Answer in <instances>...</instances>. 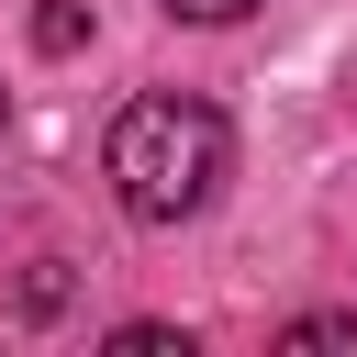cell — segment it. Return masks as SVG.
Here are the masks:
<instances>
[{
  "label": "cell",
  "mask_w": 357,
  "mask_h": 357,
  "mask_svg": "<svg viewBox=\"0 0 357 357\" xmlns=\"http://www.w3.org/2000/svg\"><path fill=\"white\" fill-rule=\"evenodd\" d=\"M279 346H357V324H346V312H301Z\"/></svg>",
  "instance_id": "3957f363"
},
{
  "label": "cell",
  "mask_w": 357,
  "mask_h": 357,
  "mask_svg": "<svg viewBox=\"0 0 357 357\" xmlns=\"http://www.w3.org/2000/svg\"><path fill=\"white\" fill-rule=\"evenodd\" d=\"M78 33H89V0H45L33 45H45V56H78Z\"/></svg>",
  "instance_id": "7a4b0ae2"
},
{
  "label": "cell",
  "mask_w": 357,
  "mask_h": 357,
  "mask_svg": "<svg viewBox=\"0 0 357 357\" xmlns=\"http://www.w3.org/2000/svg\"><path fill=\"white\" fill-rule=\"evenodd\" d=\"M167 11H178V22H245L257 0H167Z\"/></svg>",
  "instance_id": "277c9868"
},
{
  "label": "cell",
  "mask_w": 357,
  "mask_h": 357,
  "mask_svg": "<svg viewBox=\"0 0 357 357\" xmlns=\"http://www.w3.org/2000/svg\"><path fill=\"white\" fill-rule=\"evenodd\" d=\"M100 167H112V190H123L134 223H190L234 178V123L212 100H190V89H145V100H123Z\"/></svg>",
  "instance_id": "6da1fadb"
}]
</instances>
